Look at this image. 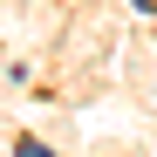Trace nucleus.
Segmentation results:
<instances>
[{
	"mask_svg": "<svg viewBox=\"0 0 157 157\" xmlns=\"http://www.w3.org/2000/svg\"><path fill=\"white\" fill-rule=\"evenodd\" d=\"M14 157H55V150H48V144H34V137H21V144H14Z\"/></svg>",
	"mask_w": 157,
	"mask_h": 157,
	"instance_id": "obj_1",
	"label": "nucleus"
}]
</instances>
